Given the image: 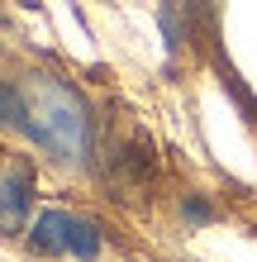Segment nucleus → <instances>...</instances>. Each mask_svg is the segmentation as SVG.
Here are the masks:
<instances>
[{
	"label": "nucleus",
	"instance_id": "f257e3e1",
	"mask_svg": "<svg viewBox=\"0 0 257 262\" xmlns=\"http://www.w3.org/2000/svg\"><path fill=\"white\" fill-rule=\"evenodd\" d=\"M24 91V134L57 162H86L90 158V105L62 76H29Z\"/></svg>",
	"mask_w": 257,
	"mask_h": 262
},
{
	"label": "nucleus",
	"instance_id": "f03ea898",
	"mask_svg": "<svg viewBox=\"0 0 257 262\" xmlns=\"http://www.w3.org/2000/svg\"><path fill=\"white\" fill-rule=\"evenodd\" d=\"M29 195H34V172L29 167H14V172L0 177V234H24L29 220Z\"/></svg>",
	"mask_w": 257,
	"mask_h": 262
},
{
	"label": "nucleus",
	"instance_id": "7ed1b4c3",
	"mask_svg": "<svg viewBox=\"0 0 257 262\" xmlns=\"http://www.w3.org/2000/svg\"><path fill=\"white\" fill-rule=\"evenodd\" d=\"M77 214L67 210H43L34 220V234H29V248L43 253V257H57V253H72V238H77Z\"/></svg>",
	"mask_w": 257,
	"mask_h": 262
},
{
	"label": "nucleus",
	"instance_id": "20e7f679",
	"mask_svg": "<svg viewBox=\"0 0 257 262\" xmlns=\"http://www.w3.org/2000/svg\"><path fill=\"white\" fill-rule=\"evenodd\" d=\"M24 124H29V115H24V91L10 86V81H0V129H19V134H24Z\"/></svg>",
	"mask_w": 257,
	"mask_h": 262
},
{
	"label": "nucleus",
	"instance_id": "39448f33",
	"mask_svg": "<svg viewBox=\"0 0 257 262\" xmlns=\"http://www.w3.org/2000/svg\"><path fill=\"white\" fill-rule=\"evenodd\" d=\"M157 19H162V34H167V48L176 53L181 43H186V34H181V19H176V0H167V5L157 10Z\"/></svg>",
	"mask_w": 257,
	"mask_h": 262
},
{
	"label": "nucleus",
	"instance_id": "423d86ee",
	"mask_svg": "<svg viewBox=\"0 0 257 262\" xmlns=\"http://www.w3.org/2000/svg\"><path fill=\"white\" fill-rule=\"evenodd\" d=\"M186 214H191V220H195V224H205V220H209V210L200 205V200H191V205H186Z\"/></svg>",
	"mask_w": 257,
	"mask_h": 262
}]
</instances>
